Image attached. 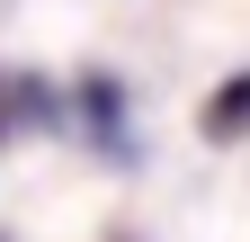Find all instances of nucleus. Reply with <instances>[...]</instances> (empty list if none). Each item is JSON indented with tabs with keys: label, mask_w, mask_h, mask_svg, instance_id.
Instances as JSON below:
<instances>
[{
	"label": "nucleus",
	"mask_w": 250,
	"mask_h": 242,
	"mask_svg": "<svg viewBox=\"0 0 250 242\" xmlns=\"http://www.w3.org/2000/svg\"><path fill=\"white\" fill-rule=\"evenodd\" d=\"M81 117H89V135H116L125 126V81L116 72H89L81 81Z\"/></svg>",
	"instance_id": "f03ea898"
},
{
	"label": "nucleus",
	"mask_w": 250,
	"mask_h": 242,
	"mask_svg": "<svg viewBox=\"0 0 250 242\" xmlns=\"http://www.w3.org/2000/svg\"><path fill=\"white\" fill-rule=\"evenodd\" d=\"M197 135L206 144H241L250 135V72H224V81H214V99L197 108Z\"/></svg>",
	"instance_id": "f257e3e1"
},
{
	"label": "nucleus",
	"mask_w": 250,
	"mask_h": 242,
	"mask_svg": "<svg viewBox=\"0 0 250 242\" xmlns=\"http://www.w3.org/2000/svg\"><path fill=\"white\" fill-rule=\"evenodd\" d=\"M0 108H9V81H0ZM0 126H9V117H0Z\"/></svg>",
	"instance_id": "7ed1b4c3"
}]
</instances>
